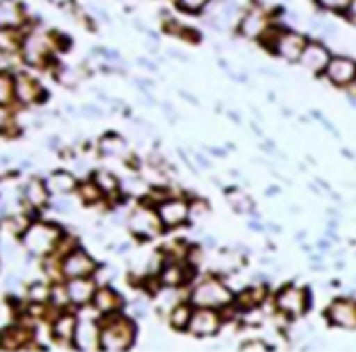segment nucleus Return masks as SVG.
I'll list each match as a JSON object with an SVG mask.
<instances>
[{"mask_svg":"<svg viewBox=\"0 0 356 352\" xmlns=\"http://www.w3.org/2000/svg\"><path fill=\"white\" fill-rule=\"evenodd\" d=\"M136 337V328L128 319H118L100 333V346L104 351H128Z\"/></svg>","mask_w":356,"mask_h":352,"instance_id":"nucleus-1","label":"nucleus"},{"mask_svg":"<svg viewBox=\"0 0 356 352\" xmlns=\"http://www.w3.org/2000/svg\"><path fill=\"white\" fill-rule=\"evenodd\" d=\"M231 298H233V295L225 285L209 279V281L197 285V289L191 295V303L195 307H201V309H219V307L229 305Z\"/></svg>","mask_w":356,"mask_h":352,"instance_id":"nucleus-2","label":"nucleus"},{"mask_svg":"<svg viewBox=\"0 0 356 352\" xmlns=\"http://www.w3.org/2000/svg\"><path fill=\"white\" fill-rule=\"evenodd\" d=\"M60 229L48 223H36L24 233V247L32 255H46L56 247Z\"/></svg>","mask_w":356,"mask_h":352,"instance_id":"nucleus-3","label":"nucleus"},{"mask_svg":"<svg viewBox=\"0 0 356 352\" xmlns=\"http://www.w3.org/2000/svg\"><path fill=\"white\" fill-rule=\"evenodd\" d=\"M271 46L279 56L286 58V60H297L307 46V38L295 30H277V36Z\"/></svg>","mask_w":356,"mask_h":352,"instance_id":"nucleus-4","label":"nucleus"},{"mask_svg":"<svg viewBox=\"0 0 356 352\" xmlns=\"http://www.w3.org/2000/svg\"><path fill=\"white\" fill-rule=\"evenodd\" d=\"M22 56L30 66H42L46 58L50 56V40L48 36L32 32L22 40Z\"/></svg>","mask_w":356,"mask_h":352,"instance_id":"nucleus-5","label":"nucleus"},{"mask_svg":"<svg viewBox=\"0 0 356 352\" xmlns=\"http://www.w3.org/2000/svg\"><path fill=\"white\" fill-rule=\"evenodd\" d=\"M161 219L157 217L156 213L149 209H138L131 213L129 217V227L136 235H140L143 239H154L156 235H159L161 231Z\"/></svg>","mask_w":356,"mask_h":352,"instance_id":"nucleus-6","label":"nucleus"},{"mask_svg":"<svg viewBox=\"0 0 356 352\" xmlns=\"http://www.w3.org/2000/svg\"><path fill=\"white\" fill-rule=\"evenodd\" d=\"M277 309L291 317H300L307 310V293L299 287H285L277 298Z\"/></svg>","mask_w":356,"mask_h":352,"instance_id":"nucleus-7","label":"nucleus"},{"mask_svg":"<svg viewBox=\"0 0 356 352\" xmlns=\"http://www.w3.org/2000/svg\"><path fill=\"white\" fill-rule=\"evenodd\" d=\"M241 29L243 36L247 38H261L265 34V30L269 29V20H267V13L261 6H251L245 15L241 16Z\"/></svg>","mask_w":356,"mask_h":352,"instance_id":"nucleus-8","label":"nucleus"},{"mask_svg":"<svg viewBox=\"0 0 356 352\" xmlns=\"http://www.w3.org/2000/svg\"><path fill=\"white\" fill-rule=\"evenodd\" d=\"M96 271V263L92 261V257H88L82 251H74L66 257L64 265H62V273L68 279H80V277H88Z\"/></svg>","mask_w":356,"mask_h":352,"instance_id":"nucleus-9","label":"nucleus"},{"mask_svg":"<svg viewBox=\"0 0 356 352\" xmlns=\"http://www.w3.org/2000/svg\"><path fill=\"white\" fill-rule=\"evenodd\" d=\"M74 342L78 351H98L100 349V328L94 321H82L74 330Z\"/></svg>","mask_w":356,"mask_h":352,"instance_id":"nucleus-10","label":"nucleus"},{"mask_svg":"<svg viewBox=\"0 0 356 352\" xmlns=\"http://www.w3.org/2000/svg\"><path fill=\"white\" fill-rule=\"evenodd\" d=\"M189 217V205L181 199H171V201H163L159 205V219L165 227L181 225Z\"/></svg>","mask_w":356,"mask_h":352,"instance_id":"nucleus-11","label":"nucleus"},{"mask_svg":"<svg viewBox=\"0 0 356 352\" xmlns=\"http://www.w3.org/2000/svg\"><path fill=\"white\" fill-rule=\"evenodd\" d=\"M327 76L339 86L350 84L356 76V62L350 58H334L327 66Z\"/></svg>","mask_w":356,"mask_h":352,"instance_id":"nucleus-12","label":"nucleus"},{"mask_svg":"<svg viewBox=\"0 0 356 352\" xmlns=\"http://www.w3.org/2000/svg\"><path fill=\"white\" fill-rule=\"evenodd\" d=\"M300 62H302L305 68H309L311 72H323L327 70L328 62H330V54H328V50L325 46L307 42L302 54H300Z\"/></svg>","mask_w":356,"mask_h":352,"instance_id":"nucleus-13","label":"nucleus"},{"mask_svg":"<svg viewBox=\"0 0 356 352\" xmlns=\"http://www.w3.org/2000/svg\"><path fill=\"white\" fill-rule=\"evenodd\" d=\"M219 314H215L213 309H201L195 314H191V321H189V330L193 335H213L219 328Z\"/></svg>","mask_w":356,"mask_h":352,"instance_id":"nucleus-14","label":"nucleus"},{"mask_svg":"<svg viewBox=\"0 0 356 352\" xmlns=\"http://www.w3.org/2000/svg\"><path fill=\"white\" fill-rule=\"evenodd\" d=\"M328 317L342 328H356V303L353 301H334L328 309Z\"/></svg>","mask_w":356,"mask_h":352,"instance_id":"nucleus-15","label":"nucleus"},{"mask_svg":"<svg viewBox=\"0 0 356 352\" xmlns=\"http://www.w3.org/2000/svg\"><path fill=\"white\" fill-rule=\"evenodd\" d=\"M22 22V6L16 0H0V29H18Z\"/></svg>","mask_w":356,"mask_h":352,"instance_id":"nucleus-16","label":"nucleus"},{"mask_svg":"<svg viewBox=\"0 0 356 352\" xmlns=\"http://www.w3.org/2000/svg\"><path fill=\"white\" fill-rule=\"evenodd\" d=\"M66 291H68V298H70L72 303L84 305V303H88V301L94 296V282L88 281L86 277L72 279V281L68 282V287H66Z\"/></svg>","mask_w":356,"mask_h":352,"instance_id":"nucleus-17","label":"nucleus"},{"mask_svg":"<svg viewBox=\"0 0 356 352\" xmlns=\"http://www.w3.org/2000/svg\"><path fill=\"white\" fill-rule=\"evenodd\" d=\"M38 84L30 78V76H18V80H16V96L22 99L24 104H29V102H34V99L38 98Z\"/></svg>","mask_w":356,"mask_h":352,"instance_id":"nucleus-18","label":"nucleus"},{"mask_svg":"<svg viewBox=\"0 0 356 352\" xmlns=\"http://www.w3.org/2000/svg\"><path fill=\"white\" fill-rule=\"evenodd\" d=\"M29 333L22 330V328H10L6 330L2 338H0V346L6 349V351H16V349H22V344L29 340Z\"/></svg>","mask_w":356,"mask_h":352,"instance_id":"nucleus-19","label":"nucleus"},{"mask_svg":"<svg viewBox=\"0 0 356 352\" xmlns=\"http://www.w3.org/2000/svg\"><path fill=\"white\" fill-rule=\"evenodd\" d=\"M74 185H76L74 177L66 171H58L54 175H50V179H48V189L56 191V193H68L74 189Z\"/></svg>","mask_w":356,"mask_h":352,"instance_id":"nucleus-20","label":"nucleus"},{"mask_svg":"<svg viewBox=\"0 0 356 352\" xmlns=\"http://www.w3.org/2000/svg\"><path fill=\"white\" fill-rule=\"evenodd\" d=\"M94 305L100 312H112L120 307V296L110 289H102L100 293L94 296Z\"/></svg>","mask_w":356,"mask_h":352,"instance_id":"nucleus-21","label":"nucleus"},{"mask_svg":"<svg viewBox=\"0 0 356 352\" xmlns=\"http://www.w3.org/2000/svg\"><path fill=\"white\" fill-rule=\"evenodd\" d=\"M24 195H26V199H29L34 207H42L44 203L48 201V191H46V187L42 185V182H38V179H32V182L26 185Z\"/></svg>","mask_w":356,"mask_h":352,"instance_id":"nucleus-22","label":"nucleus"},{"mask_svg":"<svg viewBox=\"0 0 356 352\" xmlns=\"http://www.w3.org/2000/svg\"><path fill=\"white\" fill-rule=\"evenodd\" d=\"M16 29H0V52L4 54H13L22 44L20 36L15 32Z\"/></svg>","mask_w":356,"mask_h":352,"instance_id":"nucleus-23","label":"nucleus"},{"mask_svg":"<svg viewBox=\"0 0 356 352\" xmlns=\"http://www.w3.org/2000/svg\"><path fill=\"white\" fill-rule=\"evenodd\" d=\"M74 317H68V314H64V317H60L56 323H54V337L58 340H70V337L74 335Z\"/></svg>","mask_w":356,"mask_h":352,"instance_id":"nucleus-24","label":"nucleus"},{"mask_svg":"<svg viewBox=\"0 0 356 352\" xmlns=\"http://www.w3.org/2000/svg\"><path fill=\"white\" fill-rule=\"evenodd\" d=\"M100 152L106 155H122L126 152V141L118 136H106L100 141Z\"/></svg>","mask_w":356,"mask_h":352,"instance_id":"nucleus-25","label":"nucleus"},{"mask_svg":"<svg viewBox=\"0 0 356 352\" xmlns=\"http://www.w3.org/2000/svg\"><path fill=\"white\" fill-rule=\"evenodd\" d=\"M189 279L184 277V269L177 267V265H171V267L163 269V273H161V282L163 285H168V287H179V285H184Z\"/></svg>","mask_w":356,"mask_h":352,"instance_id":"nucleus-26","label":"nucleus"},{"mask_svg":"<svg viewBox=\"0 0 356 352\" xmlns=\"http://www.w3.org/2000/svg\"><path fill=\"white\" fill-rule=\"evenodd\" d=\"M16 94V84L13 82V78L4 72H0V106H6L13 96Z\"/></svg>","mask_w":356,"mask_h":352,"instance_id":"nucleus-27","label":"nucleus"},{"mask_svg":"<svg viewBox=\"0 0 356 352\" xmlns=\"http://www.w3.org/2000/svg\"><path fill=\"white\" fill-rule=\"evenodd\" d=\"M229 203L233 205V209H237V211H251L253 209V203H251V199L247 198L243 191L239 189H233V191H229L227 193Z\"/></svg>","mask_w":356,"mask_h":352,"instance_id":"nucleus-28","label":"nucleus"},{"mask_svg":"<svg viewBox=\"0 0 356 352\" xmlns=\"http://www.w3.org/2000/svg\"><path fill=\"white\" fill-rule=\"evenodd\" d=\"M263 295H265V291H263V289H249L247 293H243V295L239 296V305H241V309L249 310V309H253V307H257V305L263 301Z\"/></svg>","mask_w":356,"mask_h":352,"instance_id":"nucleus-29","label":"nucleus"},{"mask_svg":"<svg viewBox=\"0 0 356 352\" xmlns=\"http://www.w3.org/2000/svg\"><path fill=\"white\" fill-rule=\"evenodd\" d=\"M189 321H191V310H189V307H177V309L171 312V324L177 330L189 326Z\"/></svg>","mask_w":356,"mask_h":352,"instance_id":"nucleus-30","label":"nucleus"},{"mask_svg":"<svg viewBox=\"0 0 356 352\" xmlns=\"http://www.w3.org/2000/svg\"><path fill=\"white\" fill-rule=\"evenodd\" d=\"M175 4L187 15H197L209 4V0H175Z\"/></svg>","mask_w":356,"mask_h":352,"instance_id":"nucleus-31","label":"nucleus"},{"mask_svg":"<svg viewBox=\"0 0 356 352\" xmlns=\"http://www.w3.org/2000/svg\"><path fill=\"white\" fill-rule=\"evenodd\" d=\"M321 8L330 10V13H346L353 0H314Z\"/></svg>","mask_w":356,"mask_h":352,"instance_id":"nucleus-32","label":"nucleus"},{"mask_svg":"<svg viewBox=\"0 0 356 352\" xmlns=\"http://www.w3.org/2000/svg\"><path fill=\"white\" fill-rule=\"evenodd\" d=\"M98 187L102 191H108V193L115 191L118 189V179L110 171H102V173H98Z\"/></svg>","mask_w":356,"mask_h":352,"instance_id":"nucleus-33","label":"nucleus"},{"mask_svg":"<svg viewBox=\"0 0 356 352\" xmlns=\"http://www.w3.org/2000/svg\"><path fill=\"white\" fill-rule=\"evenodd\" d=\"M82 195H84L86 201H98L102 195V189L98 185H86Z\"/></svg>","mask_w":356,"mask_h":352,"instance_id":"nucleus-34","label":"nucleus"},{"mask_svg":"<svg viewBox=\"0 0 356 352\" xmlns=\"http://www.w3.org/2000/svg\"><path fill=\"white\" fill-rule=\"evenodd\" d=\"M30 295H32L34 301H36V298H38V301H46V296H48V289L44 287L42 282H38V285H34V287H32Z\"/></svg>","mask_w":356,"mask_h":352,"instance_id":"nucleus-35","label":"nucleus"},{"mask_svg":"<svg viewBox=\"0 0 356 352\" xmlns=\"http://www.w3.org/2000/svg\"><path fill=\"white\" fill-rule=\"evenodd\" d=\"M243 351H247V352L267 351V346H265L263 342H259V340H255V342H245V344H243Z\"/></svg>","mask_w":356,"mask_h":352,"instance_id":"nucleus-36","label":"nucleus"},{"mask_svg":"<svg viewBox=\"0 0 356 352\" xmlns=\"http://www.w3.org/2000/svg\"><path fill=\"white\" fill-rule=\"evenodd\" d=\"M54 207H56L58 211H72V203L70 201H66V199H58V201H54Z\"/></svg>","mask_w":356,"mask_h":352,"instance_id":"nucleus-37","label":"nucleus"},{"mask_svg":"<svg viewBox=\"0 0 356 352\" xmlns=\"http://www.w3.org/2000/svg\"><path fill=\"white\" fill-rule=\"evenodd\" d=\"M346 16H348V20L356 24V0L350 2V6H348V10H346Z\"/></svg>","mask_w":356,"mask_h":352,"instance_id":"nucleus-38","label":"nucleus"}]
</instances>
